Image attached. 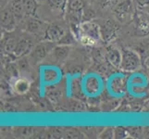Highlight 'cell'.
<instances>
[{
	"mask_svg": "<svg viewBox=\"0 0 149 139\" xmlns=\"http://www.w3.org/2000/svg\"><path fill=\"white\" fill-rule=\"evenodd\" d=\"M146 18H147V20H148V22H149V14H146Z\"/></svg>",
	"mask_w": 149,
	"mask_h": 139,
	"instance_id": "cell-23",
	"label": "cell"
},
{
	"mask_svg": "<svg viewBox=\"0 0 149 139\" xmlns=\"http://www.w3.org/2000/svg\"><path fill=\"white\" fill-rule=\"evenodd\" d=\"M18 41H19V37L14 36V35L9 34L7 37H5L2 42L3 52L6 55H12L17 47Z\"/></svg>",
	"mask_w": 149,
	"mask_h": 139,
	"instance_id": "cell-13",
	"label": "cell"
},
{
	"mask_svg": "<svg viewBox=\"0 0 149 139\" xmlns=\"http://www.w3.org/2000/svg\"><path fill=\"white\" fill-rule=\"evenodd\" d=\"M48 7L55 13L63 14L66 10L68 0H47Z\"/></svg>",
	"mask_w": 149,
	"mask_h": 139,
	"instance_id": "cell-16",
	"label": "cell"
},
{
	"mask_svg": "<svg viewBox=\"0 0 149 139\" xmlns=\"http://www.w3.org/2000/svg\"><path fill=\"white\" fill-rule=\"evenodd\" d=\"M133 0H118L114 8L113 14L120 22H127L132 18L134 13Z\"/></svg>",
	"mask_w": 149,
	"mask_h": 139,
	"instance_id": "cell-2",
	"label": "cell"
},
{
	"mask_svg": "<svg viewBox=\"0 0 149 139\" xmlns=\"http://www.w3.org/2000/svg\"><path fill=\"white\" fill-rule=\"evenodd\" d=\"M102 138H111L114 136V131H113V129H111V128H107V129H106L104 131V133H102L100 135Z\"/></svg>",
	"mask_w": 149,
	"mask_h": 139,
	"instance_id": "cell-18",
	"label": "cell"
},
{
	"mask_svg": "<svg viewBox=\"0 0 149 139\" xmlns=\"http://www.w3.org/2000/svg\"><path fill=\"white\" fill-rule=\"evenodd\" d=\"M106 58L107 61L116 68H120L121 63V51L115 46H109L107 48Z\"/></svg>",
	"mask_w": 149,
	"mask_h": 139,
	"instance_id": "cell-10",
	"label": "cell"
},
{
	"mask_svg": "<svg viewBox=\"0 0 149 139\" xmlns=\"http://www.w3.org/2000/svg\"><path fill=\"white\" fill-rule=\"evenodd\" d=\"M138 6L140 7H146V6H149V0H133Z\"/></svg>",
	"mask_w": 149,
	"mask_h": 139,
	"instance_id": "cell-20",
	"label": "cell"
},
{
	"mask_svg": "<svg viewBox=\"0 0 149 139\" xmlns=\"http://www.w3.org/2000/svg\"><path fill=\"white\" fill-rule=\"evenodd\" d=\"M24 12L26 17H33L36 13L37 2L36 0H22Z\"/></svg>",
	"mask_w": 149,
	"mask_h": 139,
	"instance_id": "cell-17",
	"label": "cell"
},
{
	"mask_svg": "<svg viewBox=\"0 0 149 139\" xmlns=\"http://www.w3.org/2000/svg\"><path fill=\"white\" fill-rule=\"evenodd\" d=\"M10 1H11V0H1V8L8 6Z\"/></svg>",
	"mask_w": 149,
	"mask_h": 139,
	"instance_id": "cell-21",
	"label": "cell"
},
{
	"mask_svg": "<svg viewBox=\"0 0 149 139\" xmlns=\"http://www.w3.org/2000/svg\"><path fill=\"white\" fill-rule=\"evenodd\" d=\"M56 43L45 40V41H43V42H40L36 45H34L33 50L31 51V53L29 54L31 63L35 64L44 60L51 52H52V50L56 46Z\"/></svg>",
	"mask_w": 149,
	"mask_h": 139,
	"instance_id": "cell-4",
	"label": "cell"
},
{
	"mask_svg": "<svg viewBox=\"0 0 149 139\" xmlns=\"http://www.w3.org/2000/svg\"><path fill=\"white\" fill-rule=\"evenodd\" d=\"M114 136H116V137L118 138H122L124 137V136H126V131L122 127H118L114 132Z\"/></svg>",
	"mask_w": 149,
	"mask_h": 139,
	"instance_id": "cell-19",
	"label": "cell"
},
{
	"mask_svg": "<svg viewBox=\"0 0 149 139\" xmlns=\"http://www.w3.org/2000/svg\"><path fill=\"white\" fill-rule=\"evenodd\" d=\"M1 9V27L7 32H11L16 28L18 20L9 6Z\"/></svg>",
	"mask_w": 149,
	"mask_h": 139,
	"instance_id": "cell-6",
	"label": "cell"
},
{
	"mask_svg": "<svg viewBox=\"0 0 149 139\" xmlns=\"http://www.w3.org/2000/svg\"><path fill=\"white\" fill-rule=\"evenodd\" d=\"M117 26L115 23L111 22V20H107L104 22V24L100 27V32H101V37L102 40L104 41H109L114 36L116 33Z\"/></svg>",
	"mask_w": 149,
	"mask_h": 139,
	"instance_id": "cell-12",
	"label": "cell"
},
{
	"mask_svg": "<svg viewBox=\"0 0 149 139\" xmlns=\"http://www.w3.org/2000/svg\"><path fill=\"white\" fill-rule=\"evenodd\" d=\"M8 6L13 11L15 17H16L18 22L22 20L25 17V12H24V8H23V3L22 0H11Z\"/></svg>",
	"mask_w": 149,
	"mask_h": 139,
	"instance_id": "cell-15",
	"label": "cell"
},
{
	"mask_svg": "<svg viewBox=\"0 0 149 139\" xmlns=\"http://www.w3.org/2000/svg\"><path fill=\"white\" fill-rule=\"evenodd\" d=\"M141 67V59L135 51L130 48H123L121 50L120 69L125 71H135Z\"/></svg>",
	"mask_w": 149,
	"mask_h": 139,
	"instance_id": "cell-3",
	"label": "cell"
},
{
	"mask_svg": "<svg viewBox=\"0 0 149 139\" xmlns=\"http://www.w3.org/2000/svg\"><path fill=\"white\" fill-rule=\"evenodd\" d=\"M77 38L84 45H96L102 40L100 26L93 22L81 23L77 27Z\"/></svg>",
	"mask_w": 149,
	"mask_h": 139,
	"instance_id": "cell-1",
	"label": "cell"
},
{
	"mask_svg": "<svg viewBox=\"0 0 149 139\" xmlns=\"http://www.w3.org/2000/svg\"><path fill=\"white\" fill-rule=\"evenodd\" d=\"M29 18L25 24H26V31L28 33L32 34L33 35H41L43 34L45 37V30H47V25L45 24L43 22H41L40 20L35 19L33 17H27Z\"/></svg>",
	"mask_w": 149,
	"mask_h": 139,
	"instance_id": "cell-9",
	"label": "cell"
},
{
	"mask_svg": "<svg viewBox=\"0 0 149 139\" xmlns=\"http://www.w3.org/2000/svg\"><path fill=\"white\" fill-rule=\"evenodd\" d=\"M67 33L68 32L64 29V27L56 23H51L47 25V30H45V39L54 43H58Z\"/></svg>",
	"mask_w": 149,
	"mask_h": 139,
	"instance_id": "cell-7",
	"label": "cell"
},
{
	"mask_svg": "<svg viewBox=\"0 0 149 139\" xmlns=\"http://www.w3.org/2000/svg\"><path fill=\"white\" fill-rule=\"evenodd\" d=\"M117 1L118 0H102V3H103V5H109V4H112Z\"/></svg>",
	"mask_w": 149,
	"mask_h": 139,
	"instance_id": "cell-22",
	"label": "cell"
},
{
	"mask_svg": "<svg viewBox=\"0 0 149 139\" xmlns=\"http://www.w3.org/2000/svg\"><path fill=\"white\" fill-rule=\"evenodd\" d=\"M31 84L26 78H16L12 83V89L19 95H23L30 90Z\"/></svg>",
	"mask_w": 149,
	"mask_h": 139,
	"instance_id": "cell-14",
	"label": "cell"
},
{
	"mask_svg": "<svg viewBox=\"0 0 149 139\" xmlns=\"http://www.w3.org/2000/svg\"><path fill=\"white\" fill-rule=\"evenodd\" d=\"M33 46H34L33 42L30 37L20 36V37H19L17 47L14 51L13 56L15 58H18V59L25 57L26 55L31 53V51L33 50Z\"/></svg>",
	"mask_w": 149,
	"mask_h": 139,
	"instance_id": "cell-8",
	"label": "cell"
},
{
	"mask_svg": "<svg viewBox=\"0 0 149 139\" xmlns=\"http://www.w3.org/2000/svg\"><path fill=\"white\" fill-rule=\"evenodd\" d=\"M66 10L70 24L78 25L81 18L84 17V0H68Z\"/></svg>",
	"mask_w": 149,
	"mask_h": 139,
	"instance_id": "cell-5",
	"label": "cell"
},
{
	"mask_svg": "<svg viewBox=\"0 0 149 139\" xmlns=\"http://www.w3.org/2000/svg\"><path fill=\"white\" fill-rule=\"evenodd\" d=\"M70 50V45H56L54 49L52 50V52L50 53V55L53 57V59H55L56 62L60 63L67 59V57L69 56Z\"/></svg>",
	"mask_w": 149,
	"mask_h": 139,
	"instance_id": "cell-11",
	"label": "cell"
}]
</instances>
